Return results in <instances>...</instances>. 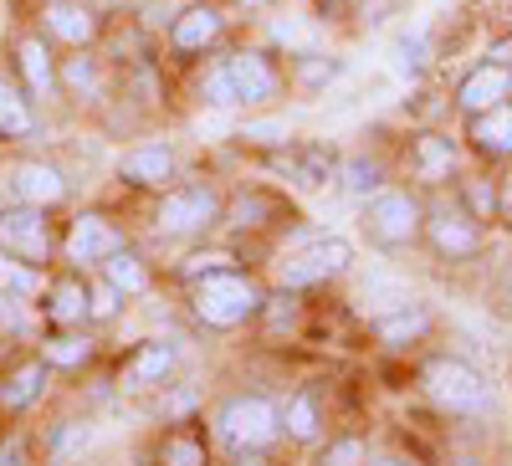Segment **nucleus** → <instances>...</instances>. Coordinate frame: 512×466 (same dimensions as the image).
I'll use <instances>...</instances> for the list:
<instances>
[{
	"label": "nucleus",
	"mask_w": 512,
	"mask_h": 466,
	"mask_svg": "<svg viewBox=\"0 0 512 466\" xmlns=\"http://www.w3.org/2000/svg\"><path fill=\"white\" fill-rule=\"evenodd\" d=\"M420 390H425V400H431L436 410H446V415H482V410L492 405L487 374H482L472 359H461V354H436V359H425Z\"/></svg>",
	"instance_id": "1"
},
{
	"label": "nucleus",
	"mask_w": 512,
	"mask_h": 466,
	"mask_svg": "<svg viewBox=\"0 0 512 466\" xmlns=\"http://www.w3.org/2000/svg\"><path fill=\"white\" fill-rule=\"evenodd\" d=\"M420 241L441 262H477V257H487V221H477L461 195H441L425 205V236Z\"/></svg>",
	"instance_id": "2"
},
{
	"label": "nucleus",
	"mask_w": 512,
	"mask_h": 466,
	"mask_svg": "<svg viewBox=\"0 0 512 466\" xmlns=\"http://www.w3.org/2000/svg\"><path fill=\"white\" fill-rule=\"evenodd\" d=\"M364 236L379 246V251H405L425 236V200L415 190H400V185H384L379 195L364 200Z\"/></svg>",
	"instance_id": "3"
},
{
	"label": "nucleus",
	"mask_w": 512,
	"mask_h": 466,
	"mask_svg": "<svg viewBox=\"0 0 512 466\" xmlns=\"http://www.w3.org/2000/svg\"><path fill=\"white\" fill-rule=\"evenodd\" d=\"M256 308H262V287L236 277V272H216V277H200L195 282V313L210 328H236L246 323Z\"/></svg>",
	"instance_id": "4"
},
{
	"label": "nucleus",
	"mask_w": 512,
	"mask_h": 466,
	"mask_svg": "<svg viewBox=\"0 0 512 466\" xmlns=\"http://www.w3.org/2000/svg\"><path fill=\"white\" fill-rule=\"evenodd\" d=\"M354 262V246L344 241V236H297L292 241V251L282 257V282L287 287H308V282H328V277H338Z\"/></svg>",
	"instance_id": "5"
},
{
	"label": "nucleus",
	"mask_w": 512,
	"mask_h": 466,
	"mask_svg": "<svg viewBox=\"0 0 512 466\" xmlns=\"http://www.w3.org/2000/svg\"><path fill=\"white\" fill-rule=\"evenodd\" d=\"M216 426H221V441L236 446V451H256V446H267L277 436V405L267 395H236L221 405L216 415Z\"/></svg>",
	"instance_id": "6"
},
{
	"label": "nucleus",
	"mask_w": 512,
	"mask_h": 466,
	"mask_svg": "<svg viewBox=\"0 0 512 466\" xmlns=\"http://www.w3.org/2000/svg\"><path fill=\"white\" fill-rule=\"evenodd\" d=\"M0 251L11 262H26V267H41L52 251V236H47V221H41V205H16V210H0Z\"/></svg>",
	"instance_id": "7"
},
{
	"label": "nucleus",
	"mask_w": 512,
	"mask_h": 466,
	"mask_svg": "<svg viewBox=\"0 0 512 466\" xmlns=\"http://www.w3.org/2000/svg\"><path fill=\"white\" fill-rule=\"evenodd\" d=\"M461 139L472 144V154L482 164H512V98L507 103H492L482 113H466Z\"/></svg>",
	"instance_id": "8"
},
{
	"label": "nucleus",
	"mask_w": 512,
	"mask_h": 466,
	"mask_svg": "<svg viewBox=\"0 0 512 466\" xmlns=\"http://www.w3.org/2000/svg\"><path fill=\"white\" fill-rule=\"evenodd\" d=\"M159 231L164 236H190V231H205L210 221H216V195H210V185H180L169 190L164 205H159Z\"/></svg>",
	"instance_id": "9"
},
{
	"label": "nucleus",
	"mask_w": 512,
	"mask_h": 466,
	"mask_svg": "<svg viewBox=\"0 0 512 466\" xmlns=\"http://www.w3.org/2000/svg\"><path fill=\"white\" fill-rule=\"evenodd\" d=\"M507 98H512V67H502V62H477L456 82V108L461 113H482V108L507 103Z\"/></svg>",
	"instance_id": "10"
},
{
	"label": "nucleus",
	"mask_w": 512,
	"mask_h": 466,
	"mask_svg": "<svg viewBox=\"0 0 512 466\" xmlns=\"http://www.w3.org/2000/svg\"><path fill=\"white\" fill-rule=\"evenodd\" d=\"M226 72H231V82H236V98H241V103H267V98H277V67H272L262 52H236V57L226 62Z\"/></svg>",
	"instance_id": "11"
},
{
	"label": "nucleus",
	"mask_w": 512,
	"mask_h": 466,
	"mask_svg": "<svg viewBox=\"0 0 512 466\" xmlns=\"http://www.w3.org/2000/svg\"><path fill=\"white\" fill-rule=\"evenodd\" d=\"M272 169H282V175H292L297 185L313 190V185H328V175H333V149L328 144H292L272 159Z\"/></svg>",
	"instance_id": "12"
},
{
	"label": "nucleus",
	"mask_w": 512,
	"mask_h": 466,
	"mask_svg": "<svg viewBox=\"0 0 512 466\" xmlns=\"http://www.w3.org/2000/svg\"><path fill=\"white\" fill-rule=\"evenodd\" d=\"M410 169L420 180H451L456 169V139L451 134H415L410 139Z\"/></svg>",
	"instance_id": "13"
},
{
	"label": "nucleus",
	"mask_w": 512,
	"mask_h": 466,
	"mask_svg": "<svg viewBox=\"0 0 512 466\" xmlns=\"http://www.w3.org/2000/svg\"><path fill=\"white\" fill-rule=\"evenodd\" d=\"M108 251H118V231L103 216H77L67 236V257L72 262H103Z\"/></svg>",
	"instance_id": "14"
},
{
	"label": "nucleus",
	"mask_w": 512,
	"mask_h": 466,
	"mask_svg": "<svg viewBox=\"0 0 512 466\" xmlns=\"http://www.w3.org/2000/svg\"><path fill=\"white\" fill-rule=\"evenodd\" d=\"M169 364H175V344H164V338H154V344H144L134 359H128V364L118 369V385H123V390L159 385V379L169 374Z\"/></svg>",
	"instance_id": "15"
},
{
	"label": "nucleus",
	"mask_w": 512,
	"mask_h": 466,
	"mask_svg": "<svg viewBox=\"0 0 512 466\" xmlns=\"http://www.w3.org/2000/svg\"><path fill=\"white\" fill-rule=\"evenodd\" d=\"M118 175L134 180V185H164L169 175H175V154H169L164 144H139V149H128L118 159Z\"/></svg>",
	"instance_id": "16"
},
{
	"label": "nucleus",
	"mask_w": 512,
	"mask_h": 466,
	"mask_svg": "<svg viewBox=\"0 0 512 466\" xmlns=\"http://www.w3.org/2000/svg\"><path fill=\"white\" fill-rule=\"evenodd\" d=\"M11 190H16L21 205H57L67 195V180L57 175L52 164H21L11 175Z\"/></svg>",
	"instance_id": "17"
},
{
	"label": "nucleus",
	"mask_w": 512,
	"mask_h": 466,
	"mask_svg": "<svg viewBox=\"0 0 512 466\" xmlns=\"http://www.w3.org/2000/svg\"><path fill=\"white\" fill-rule=\"evenodd\" d=\"M374 333H379V344L405 349V344H415V338L431 333V308H420V303H400L395 313H384V318L374 323Z\"/></svg>",
	"instance_id": "18"
},
{
	"label": "nucleus",
	"mask_w": 512,
	"mask_h": 466,
	"mask_svg": "<svg viewBox=\"0 0 512 466\" xmlns=\"http://www.w3.org/2000/svg\"><path fill=\"white\" fill-rule=\"evenodd\" d=\"M169 36H175L180 52H200V47H210V41L221 36V16L210 11V6H190V11L175 21V31H169Z\"/></svg>",
	"instance_id": "19"
},
{
	"label": "nucleus",
	"mask_w": 512,
	"mask_h": 466,
	"mask_svg": "<svg viewBox=\"0 0 512 466\" xmlns=\"http://www.w3.org/2000/svg\"><path fill=\"white\" fill-rule=\"evenodd\" d=\"M47 26H52L62 41H72V47H82V41L98 36L93 11H88V6H72V0H52V6H47Z\"/></svg>",
	"instance_id": "20"
},
{
	"label": "nucleus",
	"mask_w": 512,
	"mask_h": 466,
	"mask_svg": "<svg viewBox=\"0 0 512 466\" xmlns=\"http://www.w3.org/2000/svg\"><path fill=\"white\" fill-rule=\"evenodd\" d=\"M47 313H52V323H82L88 318V287H82V277H57L52 282Z\"/></svg>",
	"instance_id": "21"
},
{
	"label": "nucleus",
	"mask_w": 512,
	"mask_h": 466,
	"mask_svg": "<svg viewBox=\"0 0 512 466\" xmlns=\"http://www.w3.org/2000/svg\"><path fill=\"white\" fill-rule=\"evenodd\" d=\"M41 385H47V369H41V364H21L6 385H0V405L21 410V405H31V400L41 395Z\"/></svg>",
	"instance_id": "22"
},
{
	"label": "nucleus",
	"mask_w": 512,
	"mask_h": 466,
	"mask_svg": "<svg viewBox=\"0 0 512 466\" xmlns=\"http://www.w3.org/2000/svg\"><path fill=\"white\" fill-rule=\"evenodd\" d=\"M31 108H26V98L16 93V88H6L0 82V139H26L31 134Z\"/></svg>",
	"instance_id": "23"
},
{
	"label": "nucleus",
	"mask_w": 512,
	"mask_h": 466,
	"mask_svg": "<svg viewBox=\"0 0 512 466\" xmlns=\"http://www.w3.org/2000/svg\"><path fill=\"white\" fill-rule=\"evenodd\" d=\"M103 272H108V282H113L118 292H144V287H149V272L139 267L134 251H108V257H103Z\"/></svg>",
	"instance_id": "24"
},
{
	"label": "nucleus",
	"mask_w": 512,
	"mask_h": 466,
	"mask_svg": "<svg viewBox=\"0 0 512 466\" xmlns=\"http://www.w3.org/2000/svg\"><path fill=\"white\" fill-rule=\"evenodd\" d=\"M344 190H349L354 200L379 195V190H384V164H379V159H349V164H344Z\"/></svg>",
	"instance_id": "25"
},
{
	"label": "nucleus",
	"mask_w": 512,
	"mask_h": 466,
	"mask_svg": "<svg viewBox=\"0 0 512 466\" xmlns=\"http://www.w3.org/2000/svg\"><path fill=\"white\" fill-rule=\"evenodd\" d=\"M333 77H344V62H338V57H318V52L297 57V82H303L308 93H323Z\"/></svg>",
	"instance_id": "26"
},
{
	"label": "nucleus",
	"mask_w": 512,
	"mask_h": 466,
	"mask_svg": "<svg viewBox=\"0 0 512 466\" xmlns=\"http://www.w3.org/2000/svg\"><path fill=\"white\" fill-rule=\"evenodd\" d=\"M21 72H26V82H31V93H52V57H47V47L41 41H21Z\"/></svg>",
	"instance_id": "27"
},
{
	"label": "nucleus",
	"mask_w": 512,
	"mask_h": 466,
	"mask_svg": "<svg viewBox=\"0 0 512 466\" xmlns=\"http://www.w3.org/2000/svg\"><path fill=\"white\" fill-rule=\"evenodd\" d=\"M287 431H292L297 441H313V436H318V400H313V390L292 395V405H287Z\"/></svg>",
	"instance_id": "28"
},
{
	"label": "nucleus",
	"mask_w": 512,
	"mask_h": 466,
	"mask_svg": "<svg viewBox=\"0 0 512 466\" xmlns=\"http://www.w3.org/2000/svg\"><path fill=\"white\" fill-rule=\"evenodd\" d=\"M425 67H431V57H425V41H420V36H400V41H395V72L415 82V77H425Z\"/></svg>",
	"instance_id": "29"
},
{
	"label": "nucleus",
	"mask_w": 512,
	"mask_h": 466,
	"mask_svg": "<svg viewBox=\"0 0 512 466\" xmlns=\"http://www.w3.org/2000/svg\"><path fill=\"white\" fill-rule=\"evenodd\" d=\"M36 292V272L26 262H0V298H31Z\"/></svg>",
	"instance_id": "30"
},
{
	"label": "nucleus",
	"mask_w": 512,
	"mask_h": 466,
	"mask_svg": "<svg viewBox=\"0 0 512 466\" xmlns=\"http://www.w3.org/2000/svg\"><path fill=\"white\" fill-rule=\"evenodd\" d=\"M200 98H205V103H216V108L241 103V98H236V82H231V72H226V62H221V67H210V77L200 82Z\"/></svg>",
	"instance_id": "31"
},
{
	"label": "nucleus",
	"mask_w": 512,
	"mask_h": 466,
	"mask_svg": "<svg viewBox=\"0 0 512 466\" xmlns=\"http://www.w3.org/2000/svg\"><path fill=\"white\" fill-rule=\"evenodd\" d=\"M364 461H369V451H364V441H359V436L333 441V446L318 456V466H364Z\"/></svg>",
	"instance_id": "32"
},
{
	"label": "nucleus",
	"mask_w": 512,
	"mask_h": 466,
	"mask_svg": "<svg viewBox=\"0 0 512 466\" xmlns=\"http://www.w3.org/2000/svg\"><path fill=\"white\" fill-rule=\"evenodd\" d=\"M159 456H164V466H205V451H200V441H190V436H169Z\"/></svg>",
	"instance_id": "33"
},
{
	"label": "nucleus",
	"mask_w": 512,
	"mask_h": 466,
	"mask_svg": "<svg viewBox=\"0 0 512 466\" xmlns=\"http://www.w3.org/2000/svg\"><path fill=\"white\" fill-rule=\"evenodd\" d=\"M272 41H282V47H292L297 57H303V52H313V31L303 26V21H272Z\"/></svg>",
	"instance_id": "34"
},
{
	"label": "nucleus",
	"mask_w": 512,
	"mask_h": 466,
	"mask_svg": "<svg viewBox=\"0 0 512 466\" xmlns=\"http://www.w3.org/2000/svg\"><path fill=\"white\" fill-rule=\"evenodd\" d=\"M492 313L502 318V323H512V257L497 267V277H492Z\"/></svg>",
	"instance_id": "35"
},
{
	"label": "nucleus",
	"mask_w": 512,
	"mask_h": 466,
	"mask_svg": "<svg viewBox=\"0 0 512 466\" xmlns=\"http://www.w3.org/2000/svg\"><path fill=\"white\" fill-rule=\"evenodd\" d=\"M47 359L52 364H82V359H88V344L72 338V333H62V338H52V344H47Z\"/></svg>",
	"instance_id": "36"
},
{
	"label": "nucleus",
	"mask_w": 512,
	"mask_h": 466,
	"mask_svg": "<svg viewBox=\"0 0 512 466\" xmlns=\"http://www.w3.org/2000/svg\"><path fill=\"white\" fill-rule=\"evenodd\" d=\"M226 267H231L226 251H205V257H190V262H185V277L200 282V277H216V272H226Z\"/></svg>",
	"instance_id": "37"
},
{
	"label": "nucleus",
	"mask_w": 512,
	"mask_h": 466,
	"mask_svg": "<svg viewBox=\"0 0 512 466\" xmlns=\"http://www.w3.org/2000/svg\"><path fill=\"white\" fill-rule=\"evenodd\" d=\"M88 313H93V318H113V313H118V287H113V282H98V287L88 292Z\"/></svg>",
	"instance_id": "38"
},
{
	"label": "nucleus",
	"mask_w": 512,
	"mask_h": 466,
	"mask_svg": "<svg viewBox=\"0 0 512 466\" xmlns=\"http://www.w3.org/2000/svg\"><path fill=\"white\" fill-rule=\"evenodd\" d=\"M241 139H251V144H282L287 129H282V123H246Z\"/></svg>",
	"instance_id": "39"
},
{
	"label": "nucleus",
	"mask_w": 512,
	"mask_h": 466,
	"mask_svg": "<svg viewBox=\"0 0 512 466\" xmlns=\"http://www.w3.org/2000/svg\"><path fill=\"white\" fill-rule=\"evenodd\" d=\"M67 82H72V88H93V82H98V72H93V57H72V67H67Z\"/></svg>",
	"instance_id": "40"
},
{
	"label": "nucleus",
	"mask_w": 512,
	"mask_h": 466,
	"mask_svg": "<svg viewBox=\"0 0 512 466\" xmlns=\"http://www.w3.org/2000/svg\"><path fill=\"white\" fill-rule=\"evenodd\" d=\"M487 62H502V67H512V36L492 41V47H487Z\"/></svg>",
	"instance_id": "41"
},
{
	"label": "nucleus",
	"mask_w": 512,
	"mask_h": 466,
	"mask_svg": "<svg viewBox=\"0 0 512 466\" xmlns=\"http://www.w3.org/2000/svg\"><path fill=\"white\" fill-rule=\"evenodd\" d=\"M0 466H21V441H16V436L0 446Z\"/></svg>",
	"instance_id": "42"
},
{
	"label": "nucleus",
	"mask_w": 512,
	"mask_h": 466,
	"mask_svg": "<svg viewBox=\"0 0 512 466\" xmlns=\"http://www.w3.org/2000/svg\"><path fill=\"white\" fill-rule=\"evenodd\" d=\"M364 466H415V461L410 456H369Z\"/></svg>",
	"instance_id": "43"
},
{
	"label": "nucleus",
	"mask_w": 512,
	"mask_h": 466,
	"mask_svg": "<svg viewBox=\"0 0 512 466\" xmlns=\"http://www.w3.org/2000/svg\"><path fill=\"white\" fill-rule=\"evenodd\" d=\"M497 190H502V216H512V180H502Z\"/></svg>",
	"instance_id": "44"
},
{
	"label": "nucleus",
	"mask_w": 512,
	"mask_h": 466,
	"mask_svg": "<svg viewBox=\"0 0 512 466\" xmlns=\"http://www.w3.org/2000/svg\"><path fill=\"white\" fill-rule=\"evenodd\" d=\"M241 6H267V0H241Z\"/></svg>",
	"instance_id": "45"
},
{
	"label": "nucleus",
	"mask_w": 512,
	"mask_h": 466,
	"mask_svg": "<svg viewBox=\"0 0 512 466\" xmlns=\"http://www.w3.org/2000/svg\"><path fill=\"white\" fill-rule=\"evenodd\" d=\"M241 466H256V461H251V456H246V461H241Z\"/></svg>",
	"instance_id": "46"
},
{
	"label": "nucleus",
	"mask_w": 512,
	"mask_h": 466,
	"mask_svg": "<svg viewBox=\"0 0 512 466\" xmlns=\"http://www.w3.org/2000/svg\"><path fill=\"white\" fill-rule=\"evenodd\" d=\"M482 6H487V0H482Z\"/></svg>",
	"instance_id": "47"
}]
</instances>
